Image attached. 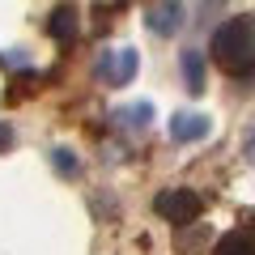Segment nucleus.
<instances>
[{
    "instance_id": "5",
    "label": "nucleus",
    "mask_w": 255,
    "mask_h": 255,
    "mask_svg": "<svg viewBox=\"0 0 255 255\" xmlns=\"http://www.w3.org/2000/svg\"><path fill=\"white\" fill-rule=\"evenodd\" d=\"M179 68H183L187 90H191V94H204V85H209V68H204V51H200V47H183Z\"/></svg>"
},
{
    "instance_id": "2",
    "label": "nucleus",
    "mask_w": 255,
    "mask_h": 255,
    "mask_svg": "<svg viewBox=\"0 0 255 255\" xmlns=\"http://www.w3.org/2000/svg\"><path fill=\"white\" fill-rule=\"evenodd\" d=\"M153 209H157V217L170 221V226H191V221L200 217L204 200H200V191H191V187H170V191H162L153 200Z\"/></svg>"
},
{
    "instance_id": "3",
    "label": "nucleus",
    "mask_w": 255,
    "mask_h": 255,
    "mask_svg": "<svg viewBox=\"0 0 255 255\" xmlns=\"http://www.w3.org/2000/svg\"><path fill=\"white\" fill-rule=\"evenodd\" d=\"M136 68H140V55L132 51V47H115V51H107L98 60V77L107 85H128L136 77Z\"/></svg>"
},
{
    "instance_id": "10",
    "label": "nucleus",
    "mask_w": 255,
    "mask_h": 255,
    "mask_svg": "<svg viewBox=\"0 0 255 255\" xmlns=\"http://www.w3.org/2000/svg\"><path fill=\"white\" fill-rule=\"evenodd\" d=\"M51 162H55V170H60V174H77V157H73V149H51Z\"/></svg>"
},
{
    "instance_id": "9",
    "label": "nucleus",
    "mask_w": 255,
    "mask_h": 255,
    "mask_svg": "<svg viewBox=\"0 0 255 255\" xmlns=\"http://www.w3.org/2000/svg\"><path fill=\"white\" fill-rule=\"evenodd\" d=\"M119 119H124V128H145L149 119H153V102H136V107H124V111H119Z\"/></svg>"
},
{
    "instance_id": "6",
    "label": "nucleus",
    "mask_w": 255,
    "mask_h": 255,
    "mask_svg": "<svg viewBox=\"0 0 255 255\" xmlns=\"http://www.w3.org/2000/svg\"><path fill=\"white\" fill-rule=\"evenodd\" d=\"M47 34H51L55 43H73V38H77V9H73V4H60V9L51 13Z\"/></svg>"
},
{
    "instance_id": "12",
    "label": "nucleus",
    "mask_w": 255,
    "mask_h": 255,
    "mask_svg": "<svg viewBox=\"0 0 255 255\" xmlns=\"http://www.w3.org/2000/svg\"><path fill=\"white\" fill-rule=\"evenodd\" d=\"M247 157H255V136H251V140H247Z\"/></svg>"
},
{
    "instance_id": "8",
    "label": "nucleus",
    "mask_w": 255,
    "mask_h": 255,
    "mask_svg": "<svg viewBox=\"0 0 255 255\" xmlns=\"http://www.w3.org/2000/svg\"><path fill=\"white\" fill-rule=\"evenodd\" d=\"M213 255H255V238H247V234H226V238H217Z\"/></svg>"
},
{
    "instance_id": "1",
    "label": "nucleus",
    "mask_w": 255,
    "mask_h": 255,
    "mask_svg": "<svg viewBox=\"0 0 255 255\" xmlns=\"http://www.w3.org/2000/svg\"><path fill=\"white\" fill-rule=\"evenodd\" d=\"M213 60L226 68L230 77H247L255 68V43H251V17H230L213 30L209 43Z\"/></svg>"
},
{
    "instance_id": "13",
    "label": "nucleus",
    "mask_w": 255,
    "mask_h": 255,
    "mask_svg": "<svg viewBox=\"0 0 255 255\" xmlns=\"http://www.w3.org/2000/svg\"><path fill=\"white\" fill-rule=\"evenodd\" d=\"M247 221H251V234H255V213H251V217H247Z\"/></svg>"
},
{
    "instance_id": "4",
    "label": "nucleus",
    "mask_w": 255,
    "mask_h": 255,
    "mask_svg": "<svg viewBox=\"0 0 255 255\" xmlns=\"http://www.w3.org/2000/svg\"><path fill=\"white\" fill-rule=\"evenodd\" d=\"M213 132V119L200 115V111H179V115H170V136L179 140V145H191V140H204Z\"/></svg>"
},
{
    "instance_id": "11",
    "label": "nucleus",
    "mask_w": 255,
    "mask_h": 255,
    "mask_svg": "<svg viewBox=\"0 0 255 255\" xmlns=\"http://www.w3.org/2000/svg\"><path fill=\"white\" fill-rule=\"evenodd\" d=\"M9 140H13V132H9V128H4V124H0V149L9 145Z\"/></svg>"
},
{
    "instance_id": "7",
    "label": "nucleus",
    "mask_w": 255,
    "mask_h": 255,
    "mask_svg": "<svg viewBox=\"0 0 255 255\" xmlns=\"http://www.w3.org/2000/svg\"><path fill=\"white\" fill-rule=\"evenodd\" d=\"M183 26V9L179 4H157L153 13H149V30H153V34H174V30Z\"/></svg>"
}]
</instances>
